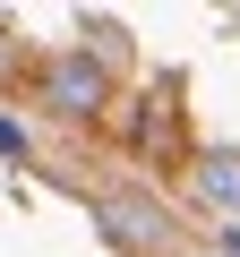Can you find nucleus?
I'll return each instance as SVG.
<instances>
[{
  "label": "nucleus",
  "instance_id": "nucleus-1",
  "mask_svg": "<svg viewBox=\"0 0 240 257\" xmlns=\"http://www.w3.org/2000/svg\"><path fill=\"white\" fill-rule=\"evenodd\" d=\"M103 94H111V77H103V60H94V52H60V60L43 69V103H52L60 120L103 111Z\"/></svg>",
  "mask_w": 240,
  "mask_h": 257
},
{
  "label": "nucleus",
  "instance_id": "nucleus-2",
  "mask_svg": "<svg viewBox=\"0 0 240 257\" xmlns=\"http://www.w3.org/2000/svg\"><path fill=\"white\" fill-rule=\"evenodd\" d=\"M103 231H111L120 248H155V240H163V214L138 206V197H103Z\"/></svg>",
  "mask_w": 240,
  "mask_h": 257
},
{
  "label": "nucleus",
  "instance_id": "nucleus-3",
  "mask_svg": "<svg viewBox=\"0 0 240 257\" xmlns=\"http://www.w3.org/2000/svg\"><path fill=\"white\" fill-rule=\"evenodd\" d=\"M197 197L214 214H240V155H197Z\"/></svg>",
  "mask_w": 240,
  "mask_h": 257
},
{
  "label": "nucleus",
  "instance_id": "nucleus-4",
  "mask_svg": "<svg viewBox=\"0 0 240 257\" xmlns=\"http://www.w3.org/2000/svg\"><path fill=\"white\" fill-rule=\"evenodd\" d=\"M0 155H26V128L18 120H0Z\"/></svg>",
  "mask_w": 240,
  "mask_h": 257
},
{
  "label": "nucleus",
  "instance_id": "nucleus-5",
  "mask_svg": "<svg viewBox=\"0 0 240 257\" xmlns=\"http://www.w3.org/2000/svg\"><path fill=\"white\" fill-rule=\"evenodd\" d=\"M214 257H240V223H223V231H214Z\"/></svg>",
  "mask_w": 240,
  "mask_h": 257
}]
</instances>
